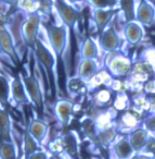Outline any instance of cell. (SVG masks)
Instances as JSON below:
<instances>
[{
	"label": "cell",
	"instance_id": "obj_26",
	"mask_svg": "<svg viewBox=\"0 0 155 159\" xmlns=\"http://www.w3.org/2000/svg\"><path fill=\"white\" fill-rule=\"evenodd\" d=\"M119 5H120V10L124 13L126 21H131L136 20V3L135 0H119Z\"/></svg>",
	"mask_w": 155,
	"mask_h": 159
},
{
	"label": "cell",
	"instance_id": "obj_19",
	"mask_svg": "<svg viewBox=\"0 0 155 159\" xmlns=\"http://www.w3.org/2000/svg\"><path fill=\"white\" fill-rule=\"evenodd\" d=\"M27 129H28V131L31 132V134L33 135L40 144L44 143L47 135H48V130H49L48 125H47L46 122L42 121L41 119L31 120Z\"/></svg>",
	"mask_w": 155,
	"mask_h": 159
},
{
	"label": "cell",
	"instance_id": "obj_29",
	"mask_svg": "<svg viewBox=\"0 0 155 159\" xmlns=\"http://www.w3.org/2000/svg\"><path fill=\"white\" fill-rule=\"evenodd\" d=\"M38 12L50 16L54 9V0H37Z\"/></svg>",
	"mask_w": 155,
	"mask_h": 159
},
{
	"label": "cell",
	"instance_id": "obj_23",
	"mask_svg": "<svg viewBox=\"0 0 155 159\" xmlns=\"http://www.w3.org/2000/svg\"><path fill=\"white\" fill-rule=\"evenodd\" d=\"M0 158L1 159L18 158L16 146L13 141H0Z\"/></svg>",
	"mask_w": 155,
	"mask_h": 159
},
{
	"label": "cell",
	"instance_id": "obj_7",
	"mask_svg": "<svg viewBox=\"0 0 155 159\" xmlns=\"http://www.w3.org/2000/svg\"><path fill=\"white\" fill-rule=\"evenodd\" d=\"M54 9L57 10L62 23L68 27L70 32L74 31L75 25L80 20V12L66 0H54Z\"/></svg>",
	"mask_w": 155,
	"mask_h": 159
},
{
	"label": "cell",
	"instance_id": "obj_8",
	"mask_svg": "<svg viewBox=\"0 0 155 159\" xmlns=\"http://www.w3.org/2000/svg\"><path fill=\"white\" fill-rule=\"evenodd\" d=\"M99 44L103 51L110 53L113 51H118L122 47V39L118 33L113 27H105V30L100 33Z\"/></svg>",
	"mask_w": 155,
	"mask_h": 159
},
{
	"label": "cell",
	"instance_id": "obj_1",
	"mask_svg": "<svg viewBox=\"0 0 155 159\" xmlns=\"http://www.w3.org/2000/svg\"><path fill=\"white\" fill-rule=\"evenodd\" d=\"M33 53L48 77L49 86L52 89V92L55 94L59 89V83H58L57 75V57L54 52L52 51V49H49L41 39L38 38Z\"/></svg>",
	"mask_w": 155,
	"mask_h": 159
},
{
	"label": "cell",
	"instance_id": "obj_28",
	"mask_svg": "<svg viewBox=\"0 0 155 159\" xmlns=\"http://www.w3.org/2000/svg\"><path fill=\"white\" fill-rule=\"evenodd\" d=\"M16 9L25 12V13H34L38 11L37 0H18L15 5Z\"/></svg>",
	"mask_w": 155,
	"mask_h": 159
},
{
	"label": "cell",
	"instance_id": "obj_25",
	"mask_svg": "<svg viewBox=\"0 0 155 159\" xmlns=\"http://www.w3.org/2000/svg\"><path fill=\"white\" fill-rule=\"evenodd\" d=\"M139 122L140 121L137 119V117H136L132 112H129V111H126L125 113H123L122 118H120V120H119L120 128L122 129L126 128L127 130L129 131V133L135 131L136 128L138 129Z\"/></svg>",
	"mask_w": 155,
	"mask_h": 159
},
{
	"label": "cell",
	"instance_id": "obj_30",
	"mask_svg": "<svg viewBox=\"0 0 155 159\" xmlns=\"http://www.w3.org/2000/svg\"><path fill=\"white\" fill-rule=\"evenodd\" d=\"M129 105V99L125 93H118L114 99V107L117 110H126Z\"/></svg>",
	"mask_w": 155,
	"mask_h": 159
},
{
	"label": "cell",
	"instance_id": "obj_9",
	"mask_svg": "<svg viewBox=\"0 0 155 159\" xmlns=\"http://www.w3.org/2000/svg\"><path fill=\"white\" fill-rule=\"evenodd\" d=\"M54 115L62 126H67L74 115V104L68 99H59L54 104Z\"/></svg>",
	"mask_w": 155,
	"mask_h": 159
},
{
	"label": "cell",
	"instance_id": "obj_34",
	"mask_svg": "<svg viewBox=\"0 0 155 159\" xmlns=\"http://www.w3.org/2000/svg\"><path fill=\"white\" fill-rule=\"evenodd\" d=\"M48 158H50L49 152L44 149H41V148L36 150L35 152H33V154L28 157V159H48Z\"/></svg>",
	"mask_w": 155,
	"mask_h": 159
},
{
	"label": "cell",
	"instance_id": "obj_12",
	"mask_svg": "<svg viewBox=\"0 0 155 159\" xmlns=\"http://www.w3.org/2000/svg\"><path fill=\"white\" fill-rule=\"evenodd\" d=\"M136 20L145 26H150L155 22V9L148 1H141L136 9Z\"/></svg>",
	"mask_w": 155,
	"mask_h": 159
},
{
	"label": "cell",
	"instance_id": "obj_6",
	"mask_svg": "<svg viewBox=\"0 0 155 159\" xmlns=\"http://www.w3.org/2000/svg\"><path fill=\"white\" fill-rule=\"evenodd\" d=\"M0 51L7 56L14 66H19L21 57L18 52L13 36L10 33L6 22H0Z\"/></svg>",
	"mask_w": 155,
	"mask_h": 159
},
{
	"label": "cell",
	"instance_id": "obj_24",
	"mask_svg": "<svg viewBox=\"0 0 155 159\" xmlns=\"http://www.w3.org/2000/svg\"><path fill=\"white\" fill-rule=\"evenodd\" d=\"M93 102L98 108H104L112 102L111 91L107 89H99L93 94Z\"/></svg>",
	"mask_w": 155,
	"mask_h": 159
},
{
	"label": "cell",
	"instance_id": "obj_11",
	"mask_svg": "<svg viewBox=\"0 0 155 159\" xmlns=\"http://www.w3.org/2000/svg\"><path fill=\"white\" fill-rule=\"evenodd\" d=\"M116 10L113 8H92V19H93L94 25L99 33H102L105 30L106 25L110 24L112 18L115 16Z\"/></svg>",
	"mask_w": 155,
	"mask_h": 159
},
{
	"label": "cell",
	"instance_id": "obj_31",
	"mask_svg": "<svg viewBox=\"0 0 155 159\" xmlns=\"http://www.w3.org/2000/svg\"><path fill=\"white\" fill-rule=\"evenodd\" d=\"M87 3L89 6H91V8H113L115 6V3H113L111 0H86Z\"/></svg>",
	"mask_w": 155,
	"mask_h": 159
},
{
	"label": "cell",
	"instance_id": "obj_20",
	"mask_svg": "<svg viewBox=\"0 0 155 159\" xmlns=\"http://www.w3.org/2000/svg\"><path fill=\"white\" fill-rule=\"evenodd\" d=\"M41 148V144L31 134L28 129H25L23 133V150H24V157L28 159L33 152Z\"/></svg>",
	"mask_w": 155,
	"mask_h": 159
},
{
	"label": "cell",
	"instance_id": "obj_17",
	"mask_svg": "<svg viewBox=\"0 0 155 159\" xmlns=\"http://www.w3.org/2000/svg\"><path fill=\"white\" fill-rule=\"evenodd\" d=\"M62 137V142H63V152L68 155L71 158H76L78 157V139L77 135L74 131H70V132L65 133Z\"/></svg>",
	"mask_w": 155,
	"mask_h": 159
},
{
	"label": "cell",
	"instance_id": "obj_35",
	"mask_svg": "<svg viewBox=\"0 0 155 159\" xmlns=\"http://www.w3.org/2000/svg\"><path fill=\"white\" fill-rule=\"evenodd\" d=\"M18 0H0V3L8 6V7H15Z\"/></svg>",
	"mask_w": 155,
	"mask_h": 159
},
{
	"label": "cell",
	"instance_id": "obj_16",
	"mask_svg": "<svg viewBox=\"0 0 155 159\" xmlns=\"http://www.w3.org/2000/svg\"><path fill=\"white\" fill-rule=\"evenodd\" d=\"M0 141H13L11 118L8 108L0 106Z\"/></svg>",
	"mask_w": 155,
	"mask_h": 159
},
{
	"label": "cell",
	"instance_id": "obj_5",
	"mask_svg": "<svg viewBox=\"0 0 155 159\" xmlns=\"http://www.w3.org/2000/svg\"><path fill=\"white\" fill-rule=\"evenodd\" d=\"M21 76H22L23 83L25 85L31 102L39 112H42L44 110V94H42L41 85L36 75L35 70H32L31 74L21 75Z\"/></svg>",
	"mask_w": 155,
	"mask_h": 159
},
{
	"label": "cell",
	"instance_id": "obj_33",
	"mask_svg": "<svg viewBox=\"0 0 155 159\" xmlns=\"http://www.w3.org/2000/svg\"><path fill=\"white\" fill-rule=\"evenodd\" d=\"M144 93L146 95H155V79L149 80L144 85Z\"/></svg>",
	"mask_w": 155,
	"mask_h": 159
},
{
	"label": "cell",
	"instance_id": "obj_37",
	"mask_svg": "<svg viewBox=\"0 0 155 159\" xmlns=\"http://www.w3.org/2000/svg\"><path fill=\"white\" fill-rule=\"evenodd\" d=\"M111 1H112L113 3H115V5H116V3H117L118 1H119V0H111Z\"/></svg>",
	"mask_w": 155,
	"mask_h": 159
},
{
	"label": "cell",
	"instance_id": "obj_15",
	"mask_svg": "<svg viewBox=\"0 0 155 159\" xmlns=\"http://www.w3.org/2000/svg\"><path fill=\"white\" fill-rule=\"evenodd\" d=\"M149 131L146 129H144L143 126L142 128H138L136 129L135 131H132L131 133H129L128 139L130 141L131 145H132L133 149H135L136 152H142L145 147L146 143L149 141Z\"/></svg>",
	"mask_w": 155,
	"mask_h": 159
},
{
	"label": "cell",
	"instance_id": "obj_18",
	"mask_svg": "<svg viewBox=\"0 0 155 159\" xmlns=\"http://www.w3.org/2000/svg\"><path fill=\"white\" fill-rule=\"evenodd\" d=\"M113 150L115 156L120 159L132 158L136 152L130 141H129L128 136H124L120 139H118L115 143V145L113 146Z\"/></svg>",
	"mask_w": 155,
	"mask_h": 159
},
{
	"label": "cell",
	"instance_id": "obj_27",
	"mask_svg": "<svg viewBox=\"0 0 155 159\" xmlns=\"http://www.w3.org/2000/svg\"><path fill=\"white\" fill-rule=\"evenodd\" d=\"M86 83L87 82H85L79 76L71 77L66 84V87H67V91L70 94H81L86 89H88L86 86Z\"/></svg>",
	"mask_w": 155,
	"mask_h": 159
},
{
	"label": "cell",
	"instance_id": "obj_22",
	"mask_svg": "<svg viewBox=\"0 0 155 159\" xmlns=\"http://www.w3.org/2000/svg\"><path fill=\"white\" fill-rule=\"evenodd\" d=\"M98 56V47L93 39L90 37L85 38L80 48V58L81 59H97Z\"/></svg>",
	"mask_w": 155,
	"mask_h": 159
},
{
	"label": "cell",
	"instance_id": "obj_21",
	"mask_svg": "<svg viewBox=\"0 0 155 159\" xmlns=\"http://www.w3.org/2000/svg\"><path fill=\"white\" fill-rule=\"evenodd\" d=\"M11 97V83L3 74L0 73V106L8 108Z\"/></svg>",
	"mask_w": 155,
	"mask_h": 159
},
{
	"label": "cell",
	"instance_id": "obj_14",
	"mask_svg": "<svg viewBox=\"0 0 155 159\" xmlns=\"http://www.w3.org/2000/svg\"><path fill=\"white\" fill-rule=\"evenodd\" d=\"M77 72H78L77 76L88 83L99 72V64L97 59H81Z\"/></svg>",
	"mask_w": 155,
	"mask_h": 159
},
{
	"label": "cell",
	"instance_id": "obj_36",
	"mask_svg": "<svg viewBox=\"0 0 155 159\" xmlns=\"http://www.w3.org/2000/svg\"><path fill=\"white\" fill-rule=\"evenodd\" d=\"M67 2L72 3V5H75V3H79V2H83L84 0H66Z\"/></svg>",
	"mask_w": 155,
	"mask_h": 159
},
{
	"label": "cell",
	"instance_id": "obj_32",
	"mask_svg": "<svg viewBox=\"0 0 155 159\" xmlns=\"http://www.w3.org/2000/svg\"><path fill=\"white\" fill-rule=\"evenodd\" d=\"M142 125H143V128L146 129L150 133L154 134L155 133V112L149 115L148 117L143 120Z\"/></svg>",
	"mask_w": 155,
	"mask_h": 159
},
{
	"label": "cell",
	"instance_id": "obj_2",
	"mask_svg": "<svg viewBox=\"0 0 155 159\" xmlns=\"http://www.w3.org/2000/svg\"><path fill=\"white\" fill-rule=\"evenodd\" d=\"M44 27L46 30L50 47L57 59H63L68 46V27L65 24L58 25L54 23H45Z\"/></svg>",
	"mask_w": 155,
	"mask_h": 159
},
{
	"label": "cell",
	"instance_id": "obj_13",
	"mask_svg": "<svg viewBox=\"0 0 155 159\" xmlns=\"http://www.w3.org/2000/svg\"><path fill=\"white\" fill-rule=\"evenodd\" d=\"M124 34L125 37H126L127 42L131 45V46H135V45L139 44L142 40L144 35L143 27H142L141 23L138 22L137 20H131L128 21L125 25L124 29Z\"/></svg>",
	"mask_w": 155,
	"mask_h": 159
},
{
	"label": "cell",
	"instance_id": "obj_10",
	"mask_svg": "<svg viewBox=\"0 0 155 159\" xmlns=\"http://www.w3.org/2000/svg\"><path fill=\"white\" fill-rule=\"evenodd\" d=\"M10 83H11V98L14 102L22 106L32 104L21 75L12 77Z\"/></svg>",
	"mask_w": 155,
	"mask_h": 159
},
{
	"label": "cell",
	"instance_id": "obj_4",
	"mask_svg": "<svg viewBox=\"0 0 155 159\" xmlns=\"http://www.w3.org/2000/svg\"><path fill=\"white\" fill-rule=\"evenodd\" d=\"M40 25H41V16H40V12L38 11L27 14L26 19H25L24 23H23V39H24L26 47L31 49L32 51L35 49Z\"/></svg>",
	"mask_w": 155,
	"mask_h": 159
},
{
	"label": "cell",
	"instance_id": "obj_3",
	"mask_svg": "<svg viewBox=\"0 0 155 159\" xmlns=\"http://www.w3.org/2000/svg\"><path fill=\"white\" fill-rule=\"evenodd\" d=\"M118 51L110 52L105 64H106L107 71L112 76L122 79L129 74V72L132 69V62L128 57L122 55Z\"/></svg>",
	"mask_w": 155,
	"mask_h": 159
}]
</instances>
